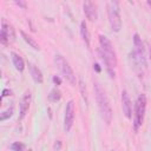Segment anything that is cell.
<instances>
[{
	"instance_id": "1",
	"label": "cell",
	"mask_w": 151,
	"mask_h": 151,
	"mask_svg": "<svg viewBox=\"0 0 151 151\" xmlns=\"http://www.w3.org/2000/svg\"><path fill=\"white\" fill-rule=\"evenodd\" d=\"M99 42H100V48L98 50L101 60L106 65V70L110 74L111 78H114V67L117 66V57L113 50V46L111 41L107 39V37L100 34L99 35Z\"/></svg>"
},
{
	"instance_id": "2",
	"label": "cell",
	"mask_w": 151,
	"mask_h": 151,
	"mask_svg": "<svg viewBox=\"0 0 151 151\" xmlns=\"http://www.w3.org/2000/svg\"><path fill=\"white\" fill-rule=\"evenodd\" d=\"M93 88H94V94H96V99L98 103L100 116L107 124H110L112 120V109H111L110 100H109L105 91L101 88V86L98 83H94Z\"/></svg>"
},
{
	"instance_id": "3",
	"label": "cell",
	"mask_w": 151,
	"mask_h": 151,
	"mask_svg": "<svg viewBox=\"0 0 151 151\" xmlns=\"http://www.w3.org/2000/svg\"><path fill=\"white\" fill-rule=\"evenodd\" d=\"M107 14L109 21L112 31L119 32L122 28V19H120V8L118 1H110L107 5Z\"/></svg>"
},
{
	"instance_id": "4",
	"label": "cell",
	"mask_w": 151,
	"mask_h": 151,
	"mask_svg": "<svg viewBox=\"0 0 151 151\" xmlns=\"http://www.w3.org/2000/svg\"><path fill=\"white\" fill-rule=\"evenodd\" d=\"M146 111V97L145 94H139L136 101V110H134V118H133V129L138 131L144 122V116Z\"/></svg>"
},
{
	"instance_id": "5",
	"label": "cell",
	"mask_w": 151,
	"mask_h": 151,
	"mask_svg": "<svg viewBox=\"0 0 151 151\" xmlns=\"http://www.w3.org/2000/svg\"><path fill=\"white\" fill-rule=\"evenodd\" d=\"M54 61L58 66V68L60 70V72L63 73V76L72 84V85H76V76L70 66V64L65 60V58L61 55V54H55L54 57Z\"/></svg>"
},
{
	"instance_id": "6",
	"label": "cell",
	"mask_w": 151,
	"mask_h": 151,
	"mask_svg": "<svg viewBox=\"0 0 151 151\" xmlns=\"http://www.w3.org/2000/svg\"><path fill=\"white\" fill-rule=\"evenodd\" d=\"M15 39L14 28L6 22L5 19L1 21V32H0V41L2 45H8L9 42H13Z\"/></svg>"
},
{
	"instance_id": "7",
	"label": "cell",
	"mask_w": 151,
	"mask_h": 151,
	"mask_svg": "<svg viewBox=\"0 0 151 151\" xmlns=\"http://www.w3.org/2000/svg\"><path fill=\"white\" fill-rule=\"evenodd\" d=\"M74 122V103L73 100H70L66 104L65 109V117H64V130L68 132L73 125Z\"/></svg>"
},
{
	"instance_id": "8",
	"label": "cell",
	"mask_w": 151,
	"mask_h": 151,
	"mask_svg": "<svg viewBox=\"0 0 151 151\" xmlns=\"http://www.w3.org/2000/svg\"><path fill=\"white\" fill-rule=\"evenodd\" d=\"M84 8V13L86 15V18L90 21H96L97 20V9H96V5L92 1H85L83 5Z\"/></svg>"
},
{
	"instance_id": "9",
	"label": "cell",
	"mask_w": 151,
	"mask_h": 151,
	"mask_svg": "<svg viewBox=\"0 0 151 151\" xmlns=\"http://www.w3.org/2000/svg\"><path fill=\"white\" fill-rule=\"evenodd\" d=\"M122 106H123V112L125 114L126 118H131V113H132V105H131V100L129 97V93L124 90L122 92Z\"/></svg>"
},
{
	"instance_id": "10",
	"label": "cell",
	"mask_w": 151,
	"mask_h": 151,
	"mask_svg": "<svg viewBox=\"0 0 151 151\" xmlns=\"http://www.w3.org/2000/svg\"><path fill=\"white\" fill-rule=\"evenodd\" d=\"M29 103H31V92L29 91H26L24 97L21 98V101H20V118H24L26 112L28 111V107H29Z\"/></svg>"
},
{
	"instance_id": "11",
	"label": "cell",
	"mask_w": 151,
	"mask_h": 151,
	"mask_svg": "<svg viewBox=\"0 0 151 151\" xmlns=\"http://www.w3.org/2000/svg\"><path fill=\"white\" fill-rule=\"evenodd\" d=\"M28 68H29V72H31V76H32L33 80L38 84H41L44 81V77H42V73L39 70V67L33 63H28Z\"/></svg>"
},
{
	"instance_id": "12",
	"label": "cell",
	"mask_w": 151,
	"mask_h": 151,
	"mask_svg": "<svg viewBox=\"0 0 151 151\" xmlns=\"http://www.w3.org/2000/svg\"><path fill=\"white\" fill-rule=\"evenodd\" d=\"M80 34H81V38L84 40V42L86 44V46L88 47L90 46V32L87 29V25L85 22V20H83L80 22Z\"/></svg>"
},
{
	"instance_id": "13",
	"label": "cell",
	"mask_w": 151,
	"mask_h": 151,
	"mask_svg": "<svg viewBox=\"0 0 151 151\" xmlns=\"http://www.w3.org/2000/svg\"><path fill=\"white\" fill-rule=\"evenodd\" d=\"M12 61H13V65L15 66V68L18 70V71H24V68H25V63H24V60H22V58L18 54V53H15V52H12Z\"/></svg>"
},
{
	"instance_id": "14",
	"label": "cell",
	"mask_w": 151,
	"mask_h": 151,
	"mask_svg": "<svg viewBox=\"0 0 151 151\" xmlns=\"http://www.w3.org/2000/svg\"><path fill=\"white\" fill-rule=\"evenodd\" d=\"M20 33H21V37L24 38V40H25V41H26V42H27L32 48H34V50H39V48H40V47H39V45H38V42H37V41H35L31 35H28V34H27V33H25L24 31H21Z\"/></svg>"
},
{
	"instance_id": "15",
	"label": "cell",
	"mask_w": 151,
	"mask_h": 151,
	"mask_svg": "<svg viewBox=\"0 0 151 151\" xmlns=\"http://www.w3.org/2000/svg\"><path fill=\"white\" fill-rule=\"evenodd\" d=\"M60 98H61V92L57 87L52 88L51 92H50V94H48V100L52 101V103H57V101L60 100Z\"/></svg>"
},
{
	"instance_id": "16",
	"label": "cell",
	"mask_w": 151,
	"mask_h": 151,
	"mask_svg": "<svg viewBox=\"0 0 151 151\" xmlns=\"http://www.w3.org/2000/svg\"><path fill=\"white\" fill-rule=\"evenodd\" d=\"M11 150H13V151H24L25 150V144H22L21 142H14V143H12L11 144Z\"/></svg>"
},
{
	"instance_id": "17",
	"label": "cell",
	"mask_w": 151,
	"mask_h": 151,
	"mask_svg": "<svg viewBox=\"0 0 151 151\" xmlns=\"http://www.w3.org/2000/svg\"><path fill=\"white\" fill-rule=\"evenodd\" d=\"M12 114H13V109H12V107H11V109H7L6 111H4V112L0 114V120L4 122V120H6L7 118H11Z\"/></svg>"
},
{
	"instance_id": "18",
	"label": "cell",
	"mask_w": 151,
	"mask_h": 151,
	"mask_svg": "<svg viewBox=\"0 0 151 151\" xmlns=\"http://www.w3.org/2000/svg\"><path fill=\"white\" fill-rule=\"evenodd\" d=\"M79 87H80V92H81V94H83V98H84V99H85V101L87 103L86 90H85V85H84V81H83V79H81V78L79 79Z\"/></svg>"
},
{
	"instance_id": "19",
	"label": "cell",
	"mask_w": 151,
	"mask_h": 151,
	"mask_svg": "<svg viewBox=\"0 0 151 151\" xmlns=\"http://www.w3.org/2000/svg\"><path fill=\"white\" fill-rule=\"evenodd\" d=\"M53 149L57 150V151L60 150V149H61V142H60V140H55V143L53 144Z\"/></svg>"
},
{
	"instance_id": "20",
	"label": "cell",
	"mask_w": 151,
	"mask_h": 151,
	"mask_svg": "<svg viewBox=\"0 0 151 151\" xmlns=\"http://www.w3.org/2000/svg\"><path fill=\"white\" fill-rule=\"evenodd\" d=\"M52 80H53V83H54L55 85H60V84H61V79H60L58 76H53Z\"/></svg>"
},
{
	"instance_id": "21",
	"label": "cell",
	"mask_w": 151,
	"mask_h": 151,
	"mask_svg": "<svg viewBox=\"0 0 151 151\" xmlns=\"http://www.w3.org/2000/svg\"><path fill=\"white\" fill-rule=\"evenodd\" d=\"M15 4H17L18 6H20V7H22V8H26V7H27V5H26V2H25V1H22V0H19V1H15Z\"/></svg>"
},
{
	"instance_id": "22",
	"label": "cell",
	"mask_w": 151,
	"mask_h": 151,
	"mask_svg": "<svg viewBox=\"0 0 151 151\" xmlns=\"http://www.w3.org/2000/svg\"><path fill=\"white\" fill-rule=\"evenodd\" d=\"M11 94H12V91L8 90V88H5V90L2 91V98H4V97H7V96H11Z\"/></svg>"
},
{
	"instance_id": "23",
	"label": "cell",
	"mask_w": 151,
	"mask_h": 151,
	"mask_svg": "<svg viewBox=\"0 0 151 151\" xmlns=\"http://www.w3.org/2000/svg\"><path fill=\"white\" fill-rule=\"evenodd\" d=\"M93 66H94V68H96V71H97V72H100V67H99V65H98V64H94Z\"/></svg>"
},
{
	"instance_id": "24",
	"label": "cell",
	"mask_w": 151,
	"mask_h": 151,
	"mask_svg": "<svg viewBox=\"0 0 151 151\" xmlns=\"http://www.w3.org/2000/svg\"><path fill=\"white\" fill-rule=\"evenodd\" d=\"M150 59H151V46H150Z\"/></svg>"
},
{
	"instance_id": "25",
	"label": "cell",
	"mask_w": 151,
	"mask_h": 151,
	"mask_svg": "<svg viewBox=\"0 0 151 151\" xmlns=\"http://www.w3.org/2000/svg\"><path fill=\"white\" fill-rule=\"evenodd\" d=\"M28 151H33V150H28Z\"/></svg>"
},
{
	"instance_id": "26",
	"label": "cell",
	"mask_w": 151,
	"mask_h": 151,
	"mask_svg": "<svg viewBox=\"0 0 151 151\" xmlns=\"http://www.w3.org/2000/svg\"><path fill=\"white\" fill-rule=\"evenodd\" d=\"M112 151H113V150H112Z\"/></svg>"
}]
</instances>
